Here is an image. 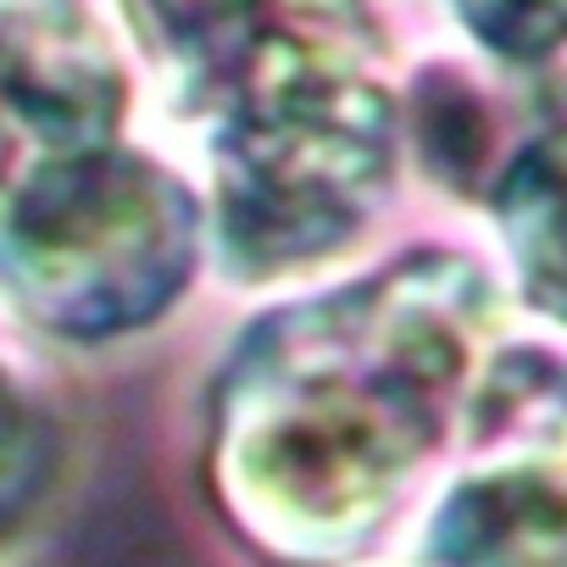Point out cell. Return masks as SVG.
Masks as SVG:
<instances>
[{"instance_id": "obj_5", "label": "cell", "mask_w": 567, "mask_h": 567, "mask_svg": "<svg viewBox=\"0 0 567 567\" xmlns=\"http://www.w3.org/2000/svg\"><path fill=\"white\" fill-rule=\"evenodd\" d=\"M429 567H567V384L512 395L434 517Z\"/></svg>"}, {"instance_id": "obj_2", "label": "cell", "mask_w": 567, "mask_h": 567, "mask_svg": "<svg viewBox=\"0 0 567 567\" xmlns=\"http://www.w3.org/2000/svg\"><path fill=\"white\" fill-rule=\"evenodd\" d=\"M145 12L212 128L223 261L272 278L357 239L395 162L368 0H145Z\"/></svg>"}, {"instance_id": "obj_7", "label": "cell", "mask_w": 567, "mask_h": 567, "mask_svg": "<svg viewBox=\"0 0 567 567\" xmlns=\"http://www.w3.org/2000/svg\"><path fill=\"white\" fill-rule=\"evenodd\" d=\"M51 484V423L29 384L0 362V534H12Z\"/></svg>"}, {"instance_id": "obj_1", "label": "cell", "mask_w": 567, "mask_h": 567, "mask_svg": "<svg viewBox=\"0 0 567 567\" xmlns=\"http://www.w3.org/2000/svg\"><path fill=\"white\" fill-rule=\"evenodd\" d=\"M484 301L467 261L417 256L261 323L217 395L223 512L290 561L373 539L445 440Z\"/></svg>"}, {"instance_id": "obj_4", "label": "cell", "mask_w": 567, "mask_h": 567, "mask_svg": "<svg viewBox=\"0 0 567 567\" xmlns=\"http://www.w3.org/2000/svg\"><path fill=\"white\" fill-rule=\"evenodd\" d=\"M128 73L90 0H0V234L62 167L112 151Z\"/></svg>"}, {"instance_id": "obj_6", "label": "cell", "mask_w": 567, "mask_h": 567, "mask_svg": "<svg viewBox=\"0 0 567 567\" xmlns=\"http://www.w3.org/2000/svg\"><path fill=\"white\" fill-rule=\"evenodd\" d=\"M495 223L523 296L567 323V128L528 140L495 184Z\"/></svg>"}, {"instance_id": "obj_3", "label": "cell", "mask_w": 567, "mask_h": 567, "mask_svg": "<svg viewBox=\"0 0 567 567\" xmlns=\"http://www.w3.org/2000/svg\"><path fill=\"white\" fill-rule=\"evenodd\" d=\"M195 195L156 162L112 145L45 178L0 234L18 307L68 340L145 329L195 272Z\"/></svg>"}]
</instances>
